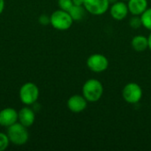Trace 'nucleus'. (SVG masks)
<instances>
[{"instance_id":"3","label":"nucleus","mask_w":151,"mask_h":151,"mask_svg":"<svg viewBox=\"0 0 151 151\" xmlns=\"http://www.w3.org/2000/svg\"><path fill=\"white\" fill-rule=\"evenodd\" d=\"M50 17V25L57 30L65 31L69 29L73 23L72 17L69 12L64 10H57L51 13Z\"/></svg>"},{"instance_id":"17","label":"nucleus","mask_w":151,"mask_h":151,"mask_svg":"<svg viewBox=\"0 0 151 151\" xmlns=\"http://www.w3.org/2000/svg\"><path fill=\"white\" fill-rule=\"evenodd\" d=\"M10 144V140L7 134L0 132V151H4L8 148Z\"/></svg>"},{"instance_id":"6","label":"nucleus","mask_w":151,"mask_h":151,"mask_svg":"<svg viewBox=\"0 0 151 151\" xmlns=\"http://www.w3.org/2000/svg\"><path fill=\"white\" fill-rule=\"evenodd\" d=\"M87 66L91 72L100 73L108 69L109 60L104 55L100 53H95L88 58Z\"/></svg>"},{"instance_id":"20","label":"nucleus","mask_w":151,"mask_h":151,"mask_svg":"<svg viewBox=\"0 0 151 151\" xmlns=\"http://www.w3.org/2000/svg\"><path fill=\"white\" fill-rule=\"evenodd\" d=\"M73 4L74 5H81V6H83L84 0H73Z\"/></svg>"},{"instance_id":"8","label":"nucleus","mask_w":151,"mask_h":151,"mask_svg":"<svg viewBox=\"0 0 151 151\" xmlns=\"http://www.w3.org/2000/svg\"><path fill=\"white\" fill-rule=\"evenodd\" d=\"M109 11L112 19L119 21L126 19L129 13L127 4H126L125 1H121V0L111 4Z\"/></svg>"},{"instance_id":"13","label":"nucleus","mask_w":151,"mask_h":151,"mask_svg":"<svg viewBox=\"0 0 151 151\" xmlns=\"http://www.w3.org/2000/svg\"><path fill=\"white\" fill-rule=\"evenodd\" d=\"M132 48L137 52H143L147 49H149V42L148 37L142 35H137L133 37L131 41Z\"/></svg>"},{"instance_id":"12","label":"nucleus","mask_w":151,"mask_h":151,"mask_svg":"<svg viewBox=\"0 0 151 151\" xmlns=\"http://www.w3.org/2000/svg\"><path fill=\"white\" fill-rule=\"evenodd\" d=\"M148 0H128L127 6L132 15L141 16L148 8Z\"/></svg>"},{"instance_id":"23","label":"nucleus","mask_w":151,"mask_h":151,"mask_svg":"<svg viewBox=\"0 0 151 151\" xmlns=\"http://www.w3.org/2000/svg\"><path fill=\"white\" fill-rule=\"evenodd\" d=\"M108 1H109L110 5H111V4H114V3H116V2H118V1H119V0H108Z\"/></svg>"},{"instance_id":"22","label":"nucleus","mask_w":151,"mask_h":151,"mask_svg":"<svg viewBox=\"0 0 151 151\" xmlns=\"http://www.w3.org/2000/svg\"><path fill=\"white\" fill-rule=\"evenodd\" d=\"M148 42H149V49L151 50V32L150 35L148 36Z\"/></svg>"},{"instance_id":"7","label":"nucleus","mask_w":151,"mask_h":151,"mask_svg":"<svg viewBox=\"0 0 151 151\" xmlns=\"http://www.w3.org/2000/svg\"><path fill=\"white\" fill-rule=\"evenodd\" d=\"M83 6L90 14L99 16L108 12L110 3L108 0H84Z\"/></svg>"},{"instance_id":"24","label":"nucleus","mask_w":151,"mask_h":151,"mask_svg":"<svg viewBox=\"0 0 151 151\" xmlns=\"http://www.w3.org/2000/svg\"><path fill=\"white\" fill-rule=\"evenodd\" d=\"M121 1H125V2H127L128 0H121Z\"/></svg>"},{"instance_id":"21","label":"nucleus","mask_w":151,"mask_h":151,"mask_svg":"<svg viewBox=\"0 0 151 151\" xmlns=\"http://www.w3.org/2000/svg\"><path fill=\"white\" fill-rule=\"evenodd\" d=\"M4 5H5L4 0H0V14L4 12Z\"/></svg>"},{"instance_id":"1","label":"nucleus","mask_w":151,"mask_h":151,"mask_svg":"<svg viewBox=\"0 0 151 151\" xmlns=\"http://www.w3.org/2000/svg\"><path fill=\"white\" fill-rule=\"evenodd\" d=\"M104 95V86L97 79H89L85 81L82 87V96L88 103L99 101Z\"/></svg>"},{"instance_id":"10","label":"nucleus","mask_w":151,"mask_h":151,"mask_svg":"<svg viewBox=\"0 0 151 151\" xmlns=\"http://www.w3.org/2000/svg\"><path fill=\"white\" fill-rule=\"evenodd\" d=\"M18 122V111L11 107L4 108L0 111V126L9 127Z\"/></svg>"},{"instance_id":"19","label":"nucleus","mask_w":151,"mask_h":151,"mask_svg":"<svg viewBox=\"0 0 151 151\" xmlns=\"http://www.w3.org/2000/svg\"><path fill=\"white\" fill-rule=\"evenodd\" d=\"M38 22L42 26H47V25L50 24V17L47 14H42L39 16Z\"/></svg>"},{"instance_id":"16","label":"nucleus","mask_w":151,"mask_h":151,"mask_svg":"<svg viewBox=\"0 0 151 151\" xmlns=\"http://www.w3.org/2000/svg\"><path fill=\"white\" fill-rule=\"evenodd\" d=\"M129 26L134 29L140 28L142 26L141 16H139V15H132V17L129 19Z\"/></svg>"},{"instance_id":"18","label":"nucleus","mask_w":151,"mask_h":151,"mask_svg":"<svg viewBox=\"0 0 151 151\" xmlns=\"http://www.w3.org/2000/svg\"><path fill=\"white\" fill-rule=\"evenodd\" d=\"M58 4L59 9L68 12L70 8L73 5V0H58Z\"/></svg>"},{"instance_id":"15","label":"nucleus","mask_w":151,"mask_h":151,"mask_svg":"<svg viewBox=\"0 0 151 151\" xmlns=\"http://www.w3.org/2000/svg\"><path fill=\"white\" fill-rule=\"evenodd\" d=\"M142 27L151 31V7L147 8L146 11L141 15Z\"/></svg>"},{"instance_id":"5","label":"nucleus","mask_w":151,"mask_h":151,"mask_svg":"<svg viewBox=\"0 0 151 151\" xmlns=\"http://www.w3.org/2000/svg\"><path fill=\"white\" fill-rule=\"evenodd\" d=\"M39 97V88L33 82L23 84L19 89V99L26 105L34 104Z\"/></svg>"},{"instance_id":"2","label":"nucleus","mask_w":151,"mask_h":151,"mask_svg":"<svg viewBox=\"0 0 151 151\" xmlns=\"http://www.w3.org/2000/svg\"><path fill=\"white\" fill-rule=\"evenodd\" d=\"M27 128V127L23 126L19 122H16L15 124L9 127L7 130V135L9 137L10 142L16 146H22L26 144L29 137V134Z\"/></svg>"},{"instance_id":"9","label":"nucleus","mask_w":151,"mask_h":151,"mask_svg":"<svg viewBox=\"0 0 151 151\" xmlns=\"http://www.w3.org/2000/svg\"><path fill=\"white\" fill-rule=\"evenodd\" d=\"M88 101L83 96L73 95L67 100V108L73 113H80L86 110L88 106Z\"/></svg>"},{"instance_id":"4","label":"nucleus","mask_w":151,"mask_h":151,"mask_svg":"<svg viewBox=\"0 0 151 151\" xmlns=\"http://www.w3.org/2000/svg\"><path fill=\"white\" fill-rule=\"evenodd\" d=\"M142 88L135 82H129L122 89V97L129 104H136L142 98Z\"/></svg>"},{"instance_id":"11","label":"nucleus","mask_w":151,"mask_h":151,"mask_svg":"<svg viewBox=\"0 0 151 151\" xmlns=\"http://www.w3.org/2000/svg\"><path fill=\"white\" fill-rule=\"evenodd\" d=\"M35 120V113L34 110L28 107H24L18 111V121L23 126L29 127Z\"/></svg>"},{"instance_id":"14","label":"nucleus","mask_w":151,"mask_h":151,"mask_svg":"<svg viewBox=\"0 0 151 151\" xmlns=\"http://www.w3.org/2000/svg\"><path fill=\"white\" fill-rule=\"evenodd\" d=\"M86 9L84 6L81 5H73L70 10L68 11L70 16L72 17L73 21H79L81 20L84 17H85V13H86Z\"/></svg>"}]
</instances>
